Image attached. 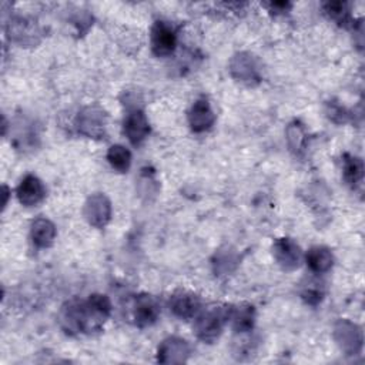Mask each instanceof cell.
Returning <instances> with one entry per match:
<instances>
[{
  "label": "cell",
  "mask_w": 365,
  "mask_h": 365,
  "mask_svg": "<svg viewBox=\"0 0 365 365\" xmlns=\"http://www.w3.org/2000/svg\"><path fill=\"white\" fill-rule=\"evenodd\" d=\"M133 317H134V322L138 327H150L153 325L158 315H160V307L157 304V301L147 294H141L135 298L134 301V307H133Z\"/></svg>",
  "instance_id": "cell-12"
},
{
  "label": "cell",
  "mask_w": 365,
  "mask_h": 365,
  "mask_svg": "<svg viewBox=\"0 0 365 365\" xmlns=\"http://www.w3.org/2000/svg\"><path fill=\"white\" fill-rule=\"evenodd\" d=\"M230 70L234 78L248 86L257 84L261 78L257 60L250 53H238L230 63Z\"/></svg>",
  "instance_id": "cell-4"
},
{
  "label": "cell",
  "mask_w": 365,
  "mask_h": 365,
  "mask_svg": "<svg viewBox=\"0 0 365 365\" xmlns=\"http://www.w3.org/2000/svg\"><path fill=\"white\" fill-rule=\"evenodd\" d=\"M111 304L107 295L93 294L87 301L73 299L61 309V325L67 332L98 331L108 318Z\"/></svg>",
  "instance_id": "cell-1"
},
{
  "label": "cell",
  "mask_w": 365,
  "mask_h": 365,
  "mask_svg": "<svg viewBox=\"0 0 365 365\" xmlns=\"http://www.w3.org/2000/svg\"><path fill=\"white\" fill-rule=\"evenodd\" d=\"M56 238V227L47 218H37L31 224V240L36 247L47 248Z\"/></svg>",
  "instance_id": "cell-17"
},
{
  "label": "cell",
  "mask_w": 365,
  "mask_h": 365,
  "mask_svg": "<svg viewBox=\"0 0 365 365\" xmlns=\"http://www.w3.org/2000/svg\"><path fill=\"white\" fill-rule=\"evenodd\" d=\"M307 265L308 268L315 272V274H324L328 269H331L334 264V257L332 252L327 247H312L307 255Z\"/></svg>",
  "instance_id": "cell-16"
},
{
  "label": "cell",
  "mask_w": 365,
  "mask_h": 365,
  "mask_svg": "<svg viewBox=\"0 0 365 365\" xmlns=\"http://www.w3.org/2000/svg\"><path fill=\"white\" fill-rule=\"evenodd\" d=\"M124 134L127 135L128 141L134 145L141 144L145 137L150 134V124L148 120L141 108H133L124 117Z\"/></svg>",
  "instance_id": "cell-9"
},
{
  "label": "cell",
  "mask_w": 365,
  "mask_h": 365,
  "mask_svg": "<svg viewBox=\"0 0 365 365\" xmlns=\"http://www.w3.org/2000/svg\"><path fill=\"white\" fill-rule=\"evenodd\" d=\"M287 135H288V143H289V145H291V148H292L294 151L302 150L304 143H305V133H304L302 125H299L298 123L291 124V125L288 127Z\"/></svg>",
  "instance_id": "cell-23"
},
{
  "label": "cell",
  "mask_w": 365,
  "mask_h": 365,
  "mask_svg": "<svg viewBox=\"0 0 365 365\" xmlns=\"http://www.w3.org/2000/svg\"><path fill=\"white\" fill-rule=\"evenodd\" d=\"M86 220L96 228H103L111 217V204L104 194H93L84 205Z\"/></svg>",
  "instance_id": "cell-7"
},
{
  "label": "cell",
  "mask_w": 365,
  "mask_h": 365,
  "mask_svg": "<svg viewBox=\"0 0 365 365\" xmlns=\"http://www.w3.org/2000/svg\"><path fill=\"white\" fill-rule=\"evenodd\" d=\"M324 10L331 19L336 20L339 24L345 26L351 20L348 4L344 1H328L324 4Z\"/></svg>",
  "instance_id": "cell-21"
},
{
  "label": "cell",
  "mask_w": 365,
  "mask_h": 365,
  "mask_svg": "<svg viewBox=\"0 0 365 365\" xmlns=\"http://www.w3.org/2000/svg\"><path fill=\"white\" fill-rule=\"evenodd\" d=\"M78 131L87 137H101L106 128V114L98 107H86L77 118Z\"/></svg>",
  "instance_id": "cell-10"
},
{
  "label": "cell",
  "mask_w": 365,
  "mask_h": 365,
  "mask_svg": "<svg viewBox=\"0 0 365 365\" xmlns=\"http://www.w3.org/2000/svg\"><path fill=\"white\" fill-rule=\"evenodd\" d=\"M190 355V345L185 339L170 336L164 339L157 352V361L161 364H182Z\"/></svg>",
  "instance_id": "cell-8"
},
{
  "label": "cell",
  "mask_w": 365,
  "mask_h": 365,
  "mask_svg": "<svg viewBox=\"0 0 365 365\" xmlns=\"http://www.w3.org/2000/svg\"><path fill=\"white\" fill-rule=\"evenodd\" d=\"M272 254L278 265L285 271H292L298 268L302 259L299 245L291 238H278L272 244Z\"/></svg>",
  "instance_id": "cell-5"
},
{
  "label": "cell",
  "mask_w": 365,
  "mask_h": 365,
  "mask_svg": "<svg viewBox=\"0 0 365 365\" xmlns=\"http://www.w3.org/2000/svg\"><path fill=\"white\" fill-rule=\"evenodd\" d=\"M364 177V163L361 158L345 154L344 155V178L349 185L359 184Z\"/></svg>",
  "instance_id": "cell-19"
},
{
  "label": "cell",
  "mask_w": 365,
  "mask_h": 365,
  "mask_svg": "<svg viewBox=\"0 0 365 365\" xmlns=\"http://www.w3.org/2000/svg\"><path fill=\"white\" fill-rule=\"evenodd\" d=\"M230 308L231 307L227 305H211L202 311L200 309L194 321V331L197 336L204 342L215 341L220 336L225 322H228Z\"/></svg>",
  "instance_id": "cell-2"
},
{
  "label": "cell",
  "mask_w": 365,
  "mask_h": 365,
  "mask_svg": "<svg viewBox=\"0 0 365 365\" xmlns=\"http://www.w3.org/2000/svg\"><path fill=\"white\" fill-rule=\"evenodd\" d=\"M107 160L114 170L120 173H125L131 165V153L125 147L115 144L108 148Z\"/></svg>",
  "instance_id": "cell-20"
},
{
  "label": "cell",
  "mask_w": 365,
  "mask_h": 365,
  "mask_svg": "<svg viewBox=\"0 0 365 365\" xmlns=\"http://www.w3.org/2000/svg\"><path fill=\"white\" fill-rule=\"evenodd\" d=\"M335 339H336L338 345L341 346V349L344 352H346L348 355L359 352L362 348V341H364L361 328L346 319H341L336 322Z\"/></svg>",
  "instance_id": "cell-6"
},
{
  "label": "cell",
  "mask_w": 365,
  "mask_h": 365,
  "mask_svg": "<svg viewBox=\"0 0 365 365\" xmlns=\"http://www.w3.org/2000/svg\"><path fill=\"white\" fill-rule=\"evenodd\" d=\"M254 319H255V309L250 304H241L230 308L228 321H231V325L237 332L251 331L254 327Z\"/></svg>",
  "instance_id": "cell-15"
},
{
  "label": "cell",
  "mask_w": 365,
  "mask_h": 365,
  "mask_svg": "<svg viewBox=\"0 0 365 365\" xmlns=\"http://www.w3.org/2000/svg\"><path fill=\"white\" fill-rule=\"evenodd\" d=\"M269 10L271 11H275V13H282V11H287L291 4L289 3H285V1H275V3H269Z\"/></svg>",
  "instance_id": "cell-24"
},
{
  "label": "cell",
  "mask_w": 365,
  "mask_h": 365,
  "mask_svg": "<svg viewBox=\"0 0 365 365\" xmlns=\"http://www.w3.org/2000/svg\"><path fill=\"white\" fill-rule=\"evenodd\" d=\"M215 121V114L211 110V106L207 98H198L188 111V123L190 127L197 131H205L208 130Z\"/></svg>",
  "instance_id": "cell-13"
},
{
  "label": "cell",
  "mask_w": 365,
  "mask_h": 365,
  "mask_svg": "<svg viewBox=\"0 0 365 365\" xmlns=\"http://www.w3.org/2000/svg\"><path fill=\"white\" fill-rule=\"evenodd\" d=\"M301 297L302 299L309 304V305H317L322 301L324 298V289L319 285V282H309L307 284V287L302 288L301 291Z\"/></svg>",
  "instance_id": "cell-22"
},
{
  "label": "cell",
  "mask_w": 365,
  "mask_h": 365,
  "mask_svg": "<svg viewBox=\"0 0 365 365\" xmlns=\"http://www.w3.org/2000/svg\"><path fill=\"white\" fill-rule=\"evenodd\" d=\"M170 309L173 314L182 319L195 318L201 309V299L198 295L188 291H178L170 298Z\"/></svg>",
  "instance_id": "cell-11"
},
{
  "label": "cell",
  "mask_w": 365,
  "mask_h": 365,
  "mask_svg": "<svg viewBox=\"0 0 365 365\" xmlns=\"http://www.w3.org/2000/svg\"><path fill=\"white\" fill-rule=\"evenodd\" d=\"M177 46V31L168 21L158 20L151 29V48L158 57L170 56Z\"/></svg>",
  "instance_id": "cell-3"
},
{
  "label": "cell",
  "mask_w": 365,
  "mask_h": 365,
  "mask_svg": "<svg viewBox=\"0 0 365 365\" xmlns=\"http://www.w3.org/2000/svg\"><path fill=\"white\" fill-rule=\"evenodd\" d=\"M17 198L19 201L26 205V207H31L38 204L44 195H46V190L43 182L36 177V175H26L21 182L17 187Z\"/></svg>",
  "instance_id": "cell-14"
},
{
  "label": "cell",
  "mask_w": 365,
  "mask_h": 365,
  "mask_svg": "<svg viewBox=\"0 0 365 365\" xmlns=\"http://www.w3.org/2000/svg\"><path fill=\"white\" fill-rule=\"evenodd\" d=\"M37 34V29L33 24V21L26 20V19H16L10 24V38L26 44V43H33L34 36Z\"/></svg>",
  "instance_id": "cell-18"
}]
</instances>
